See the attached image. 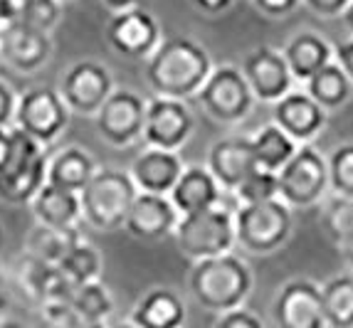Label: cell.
<instances>
[{
	"instance_id": "19",
	"label": "cell",
	"mask_w": 353,
	"mask_h": 328,
	"mask_svg": "<svg viewBox=\"0 0 353 328\" xmlns=\"http://www.w3.org/2000/svg\"><path fill=\"white\" fill-rule=\"evenodd\" d=\"M183 170V161L176 151L148 146L143 153H139L131 163L129 176L134 181L136 190L141 193H159L168 195L176 185L178 176Z\"/></svg>"
},
{
	"instance_id": "12",
	"label": "cell",
	"mask_w": 353,
	"mask_h": 328,
	"mask_svg": "<svg viewBox=\"0 0 353 328\" xmlns=\"http://www.w3.org/2000/svg\"><path fill=\"white\" fill-rule=\"evenodd\" d=\"M106 40L119 54L131 59H143L161 42V28L151 12L143 8H126L114 12L106 25Z\"/></svg>"
},
{
	"instance_id": "31",
	"label": "cell",
	"mask_w": 353,
	"mask_h": 328,
	"mask_svg": "<svg viewBox=\"0 0 353 328\" xmlns=\"http://www.w3.org/2000/svg\"><path fill=\"white\" fill-rule=\"evenodd\" d=\"M54 267H57L74 287H79V284H84V281L99 279L101 254L97 252L94 245H89V242H84L82 237H79V240H77L74 245L57 259Z\"/></svg>"
},
{
	"instance_id": "4",
	"label": "cell",
	"mask_w": 353,
	"mask_h": 328,
	"mask_svg": "<svg viewBox=\"0 0 353 328\" xmlns=\"http://www.w3.org/2000/svg\"><path fill=\"white\" fill-rule=\"evenodd\" d=\"M136 185L129 173L117 168H104L79 190V205H82V220L89 227L99 232H112L124 225L126 212L136 198Z\"/></svg>"
},
{
	"instance_id": "33",
	"label": "cell",
	"mask_w": 353,
	"mask_h": 328,
	"mask_svg": "<svg viewBox=\"0 0 353 328\" xmlns=\"http://www.w3.org/2000/svg\"><path fill=\"white\" fill-rule=\"evenodd\" d=\"M62 20V0H20L18 23L37 32H52Z\"/></svg>"
},
{
	"instance_id": "28",
	"label": "cell",
	"mask_w": 353,
	"mask_h": 328,
	"mask_svg": "<svg viewBox=\"0 0 353 328\" xmlns=\"http://www.w3.org/2000/svg\"><path fill=\"white\" fill-rule=\"evenodd\" d=\"M70 304L77 311V316L82 318V323L97 326V323H104L106 318L112 316L114 296L99 279H92L74 287V291L70 296Z\"/></svg>"
},
{
	"instance_id": "14",
	"label": "cell",
	"mask_w": 353,
	"mask_h": 328,
	"mask_svg": "<svg viewBox=\"0 0 353 328\" xmlns=\"http://www.w3.org/2000/svg\"><path fill=\"white\" fill-rule=\"evenodd\" d=\"M274 321L282 328H324L321 289L306 279L284 284L274 301Z\"/></svg>"
},
{
	"instance_id": "36",
	"label": "cell",
	"mask_w": 353,
	"mask_h": 328,
	"mask_svg": "<svg viewBox=\"0 0 353 328\" xmlns=\"http://www.w3.org/2000/svg\"><path fill=\"white\" fill-rule=\"evenodd\" d=\"M326 229H329L334 245L351 240L353 237V198H339L334 200L326 210Z\"/></svg>"
},
{
	"instance_id": "39",
	"label": "cell",
	"mask_w": 353,
	"mask_h": 328,
	"mask_svg": "<svg viewBox=\"0 0 353 328\" xmlns=\"http://www.w3.org/2000/svg\"><path fill=\"white\" fill-rule=\"evenodd\" d=\"M15 92L10 89V84L0 76V126H10L12 116H15Z\"/></svg>"
},
{
	"instance_id": "30",
	"label": "cell",
	"mask_w": 353,
	"mask_h": 328,
	"mask_svg": "<svg viewBox=\"0 0 353 328\" xmlns=\"http://www.w3.org/2000/svg\"><path fill=\"white\" fill-rule=\"evenodd\" d=\"M54 264L45 262V259L35 257L25 249V254H20L10 267L12 284L18 287V291L23 294L25 299L32 301L35 306L42 304V294H45V284H48V276L52 271Z\"/></svg>"
},
{
	"instance_id": "40",
	"label": "cell",
	"mask_w": 353,
	"mask_h": 328,
	"mask_svg": "<svg viewBox=\"0 0 353 328\" xmlns=\"http://www.w3.org/2000/svg\"><path fill=\"white\" fill-rule=\"evenodd\" d=\"M252 3L265 15H272V18H284V15L294 12L301 6V0H252Z\"/></svg>"
},
{
	"instance_id": "43",
	"label": "cell",
	"mask_w": 353,
	"mask_h": 328,
	"mask_svg": "<svg viewBox=\"0 0 353 328\" xmlns=\"http://www.w3.org/2000/svg\"><path fill=\"white\" fill-rule=\"evenodd\" d=\"M336 54V62L341 67L343 72L348 74V79L353 82V40H346V42H339L334 50Z\"/></svg>"
},
{
	"instance_id": "8",
	"label": "cell",
	"mask_w": 353,
	"mask_h": 328,
	"mask_svg": "<svg viewBox=\"0 0 353 328\" xmlns=\"http://www.w3.org/2000/svg\"><path fill=\"white\" fill-rule=\"evenodd\" d=\"M70 109H67L65 99L59 96L57 89L50 87H37L30 89L15 101V116L12 123L30 134L37 143L48 146L52 141L62 136V131L70 123Z\"/></svg>"
},
{
	"instance_id": "26",
	"label": "cell",
	"mask_w": 353,
	"mask_h": 328,
	"mask_svg": "<svg viewBox=\"0 0 353 328\" xmlns=\"http://www.w3.org/2000/svg\"><path fill=\"white\" fill-rule=\"evenodd\" d=\"M48 181V156L40 153L23 168L0 176V198L12 205H25Z\"/></svg>"
},
{
	"instance_id": "34",
	"label": "cell",
	"mask_w": 353,
	"mask_h": 328,
	"mask_svg": "<svg viewBox=\"0 0 353 328\" xmlns=\"http://www.w3.org/2000/svg\"><path fill=\"white\" fill-rule=\"evenodd\" d=\"M232 198L237 200V205H242V203H262V200L279 198L277 173L254 168L252 173L232 190Z\"/></svg>"
},
{
	"instance_id": "3",
	"label": "cell",
	"mask_w": 353,
	"mask_h": 328,
	"mask_svg": "<svg viewBox=\"0 0 353 328\" xmlns=\"http://www.w3.org/2000/svg\"><path fill=\"white\" fill-rule=\"evenodd\" d=\"M235 207L228 205L223 198L218 205L178 217L173 234L181 252L193 262L230 252V247L235 245Z\"/></svg>"
},
{
	"instance_id": "37",
	"label": "cell",
	"mask_w": 353,
	"mask_h": 328,
	"mask_svg": "<svg viewBox=\"0 0 353 328\" xmlns=\"http://www.w3.org/2000/svg\"><path fill=\"white\" fill-rule=\"evenodd\" d=\"M40 316L48 326L54 328H74L84 326L82 318L77 316V311L72 309L70 299H57V301H42L40 304Z\"/></svg>"
},
{
	"instance_id": "42",
	"label": "cell",
	"mask_w": 353,
	"mask_h": 328,
	"mask_svg": "<svg viewBox=\"0 0 353 328\" xmlns=\"http://www.w3.org/2000/svg\"><path fill=\"white\" fill-rule=\"evenodd\" d=\"M18 25V3L15 0H0V40Z\"/></svg>"
},
{
	"instance_id": "21",
	"label": "cell",
	"mask_w": 353,
	"mask_h": 328,
	"mask_svg": "<svg viewBox=\"0 0 353 328\" xmlns=\"http://www.w3.org/2000/svg\"><path fill=\"white\" fill-rule=\"evenodd\" d=\"M28 205L32 210V215H35L37 225H45V227L67 229V227H77L79 220H82L79 193L57 187L48 181L32 195V200H30Z\"/></svg>"
},
{
	"instance_id": "25",
	"label": "cell",
	"mask_w": 353,
	"mask_h": 328,
	"mask_svg": "<svg viewBox=\"0 0 353 328\" xmlns=\"http://www.w3.org/2000/svg\"><path fill=\"white\" fill-rule=\"evenodd\" d=\"M304 92L316 101L321 109L331 112V109H339L351 99V79H348L346 72L339 67V62H326L321 70L314 72L309 79H306Z\"/></svg>"
},
{
	"instance_id": "29",
	"label": "cell",
	"mask_w": 353,
	"mask_h": 328,
	"mask_svg": "<svg viewBox=\"0 0 353 328\" xmlns=\"http://www.w3.org/2000/svg\"><path fill=\"white\" fill-rule=\"evenodd\" d=\"M321 309H324L326 326H353V276L343 274L326 281L324 287H321Z\"/></svg>"
},
{
	"instance_id": "22",
	"label": "cell",
	"mask_w": 353,
	"mask_h": 328,
	"mask_svg": "<svg viewBox=\"0 0 353 328\" xmlns=\"http://www.w3.org/2000/svg\"><path fill=\"white\" fill-rule=\"evenodd\" d=\"M185 321V306L171 289H151L136 301L131 323L143 328H176Z\"/></svg>"
},
{
	"instance_id": "38",
	"label": "cell",
	"mask_w": 353,
	"mask_h": 328,
	"mask_svg": "<svg viewBox=\"0 0 353 328\" xmlns=\"http://www.w3.org/2000/svg\"><path fill=\"white\" fill-rule=\"evenodd\" d=\"M215 323H218L220 328H259L262 326V321H259L254 314H250L248 309H240V306H235V309H230V311H223Z\"/></svg>"
},
{
	"instance_id": "35",
	"label": "cell",
	"mask_w": 353,
	"mask_h": 328,
	"mask_svg": "<svg viewBox=\"0 0 353 328\" xmlns=\"http://www.w3.org/2000/svg\"><path fill=\"white\" fill-rule=\"evenodd\" d=\"M326 168H329L331 190L343 198H353V143H343L336 148Z\"/></svg>"
},
{
	"instance_id": "45",
	"label": "cell",
	"mask_w": 353,
	"mask_h": 328,
	"mask_svg": "<svg viewBox=\"0 0 353 328\" xmlns=\"http://www.w3.org/2000/svg\"><path fill=\"white\" fill-rule=\"evenodd\" d=\"M10 126H0V173H3V168L8 163V156H10Z\"/></svg>"
},
{
	"instance_id": "15",
	"label": "cell",
	"mask_w": 353,
	"mask_h": 328,
	"mask_svg": "<svg viewBox=\"0 0 353 328\" xmlns=\"http://www.w3.org/2000/svg\"><path fill=\"white\" fill-rule=\"evenodd\" d=\"M242 74L248 79L252 96L259 101H277L292 89V72L282 52L272 47H257L242 65Z\"/></svg>"
},
{
	"instance_id": "23",
	"label": "cell",
	"mask_w": 353,
	"mask_h": 328,
	"mask_svg": "<svg viewBox=\"0 0 353 328\" xmlns=\"http://www.w3.org/2000/svg\"><path fill=\"white\" fill-rule=\"evenodd\" d=\"M282 54L287 59L292 76L299 79V82H306L314 72L321 70L326 62L334 59L331 45L324 37H319L316 32H299L296 37H292L289 45L282 50Z\"/></svg>"
},
{
	"instance_id": "20",
	"label": "cell",
	"mask_w": 353,
	"mask_h": 328,
	"mask_svg": "<svg viewBox=\"0 0 353 328\" xmlns=\"http://www.w3.org/2000/svg\"><path fill=\"white\" fill-rule=\"evenodd\" d=\"M168 198L176 205V210L185 215V212L218 205L225 198V190L208 168H203V165H188L185 168L183 165L181 176H178L176 185L171 187Z\"/></svg>"
},
{
	"instance_id": "6",
	"label": "cell",
	"mask_w": 353,
	"mask_h": 328,
	"mask_svg": "<svg viewBox=\"0 0 353 328\" xmlns=\"http://www.w3.org/2000/svg\"><path fill=\"white\" fill-rule=\"evenodd\" d=\"M279 198L289 207H309L321 200L329 187V168L324 156L312 146H296L289 161L277 170Z\"/></svg>"
},
{
	"instance_id": "11",
	"label": "cell",
	"mask_w": 353,
	"mask_h": 328,
	"mask_svg": "<svg viewBox=\"0 0 353 328\" xmlns=\"http://www.w3.org/2000/svg\"><path fill=\"white\" fill-rule=\"evenodd\" d=\"M143 114L146 101L129 89H112V94L94 114L99 136L112 146H129L136 139H141Z\"/></svg>"
},
{
	"instance_id": "44",
	"label": "cell",
	"mask_w": 353,
	"mask_h": 328,
	"mask_svg": "<svg viewBox=\"0 0 353 328\" xmlns=\"http://www.w3.org/2000/svg\"><path fill=\"white\" fill-rule=\"evenodd\" d=\"M195 8H201L203 12H210V15H218V12L228 10L235 0H190Z\"/></svg>"
},
{
	"instance_id": "16",
	"label": "cell",
	"mask_w": 353,
	"mask_h": 328,
	"mask_svg": "<svg viewBox=\"0 0 353 328\" xmlns=\"http://www.w3.org/2000/svg\"><path fill=\"white\" fill-rule=\"evenodd\" d=\"M257 168L252 151V139L245 136H230L220 139L210 146L208 153V170L220 183L225 193H232L245 178Z\"/></svg>"
},
{
	"instance_id": "13",
	"label": "cell",
	"mask_w": 353,
	"mask_h": 328,
	"mask_svg": "<svg viewBox=\"0 0 353 328\" xmlns=\"http://www.w3.org/2000/svg\"><path fill=\"white\" fill-rule=\"evenodd\" d=\"M181 212L176 210V205L171 203L168 195L159 193H136L134 203H131L129 212H126V220L121 227L136 237V240L143 242H156L163 240L168 234H173L176 223Z\"/></svg>"
},
{
	"instance_id": "17",
	"label": "cell",
	"mask_w": 353,
	"mask_h": 328,
	"mask_svg": "<svg viewBox=\"0 0 353 328\" xmlns=\"http://www.w3.org/2000/svg\"><path fill=\"white\" fill-rule=\"evenodd\" d=\"M50 57H52V40L48 32H37L20 23L0 40V62H6L20 74L40 72L50 62Z\"/></svg>"
},
{
	"instance_id": "47",
	"label": "cell",
	"mask_w": 353,
	"mask_h": 328,
	"mask_svg": "<svg viewBox=\"0 0 353 328\" xmlns=\"http://www.w3.org/2000/svg\"><path fill=\"white\" fill-rule=\"evenodd\" d=\"M336 247H339V252L343 254V259H346L348 264H353V237L346 242H341V245H336Z\"/></svg>"
},
{
	"instance_id": "46",
	"label": "cell",
	"mask_w": 353,
	"mask_h": 328,
	"mask_svg": "<svg viewBox=\"0 0 353 328\" xmlns=\"http://www.w3.org/2000/svg\"><path fill=\"white\" fill-rule=\"evenodd\" d=\"M104 8H109L112 12H119V10H126V8H136L141 6V0H101Z\"/></svg>"
},
{
	"instance_id": "9",
	"label": "cell",
	"mask_w": 353,
	"mask_h": 328,
	"mask_svg": "<svg viewBox=\"0 0 353 328\" xmlns=\"http://www.w3.org/2000/svg\"><path fill=\"white\" fill-rule=\"evenodd\" d=\"M193 126H195L193 114H190L188 106L183 104V99L156 94L151 101H146L143 131H141L146 146L178 151L190 139Z\"/></svg>"
},
{
	"instance_id": "27",
	"label": "cell",
	"mask_w": 353,
	"mask_h": 328,
	"mask_svg": "<svg viewBox=\"0 0 353 328\" xmlns=\"http://www.w3.org/2000/svg\"><path fill=\"white\" fill-rule=\"evenodd\" d=\"M296 146L299 143L289 134H284L277 123H267L265 129L252 139V151H254V161H257V168L277 173L289 161V156L296 151Z\"/></svg>"
},
{
	"instance_id": "7",
	"label": "cell",
	"mask_w": 353,
	"mask_h": 328,
	"mask_svg": "<svg viewBox=\"0 0 353 328\" xmlns=\"http://www.w3.org/2000/svg\"><path fill=\"white\" fill-rule=\"evenodd\" d=\"M198 101L215 121L235 123L245 119L252 109V89L242 70L232 65H223L218 70H210L203 87L195 92Z\"/></svg>"
},
{
	"instance_id": "51",
	"label": "cell",
	"mask_w": 353,
	"mask_h": 328,
	"mask_svg": "<svg viewBox=\"0 0 353 328\" xmlns=\"http://www.w3.org/2000/svg\"><path fill=\"white\" fill-rule=\"evenodd\" d=\"M62 3H65V0H62Z\"/></svg>"
},
{
	"instance_id": "41",
	"label": "cell",
	"mask_w": 353,
	"mask_h": 328,
	"mask_svg": "<svg viewBox=\"0 0 353 328\" xmlns=\"http://www.w3.org/2000/svg\"><path fill=\"white\" fill-rule=\"evenodd\" d=\"M306 8L321 18H336V15H341L346 10V6L351 0H301Z\"/></svg>"
},
{
	"instance_id": "49",
	"label": "cell",
	"mask_w": 353,
	"mask_h": 328,
	"mask_svg": "<svg viewBox=\"0 0 353 328\" xmlns=\"http://www.w3.org/2000/svg\"><path fill=\"white\" fill-rule=\"evenodd\" d=\"M6 306H8V296H6V291H3V287H0V316H3Z\"/></svg>"
},
{
	"instance_id": "2",
	"label": "cell",
	"mask_w": 353,
	"mask_h": 328,
	"mask_svg": "<svg viewBox=\"0 0 353 328\" xmlns=\"http://www.w3.org/2000/svg\"><path fill=\"white\" fill-rule=\"evenodd\" d=\"M190 294L208 311H223L242 306L252 289V274L248 264L230 252L198 259L190 271Z\"/></svg>"
},
{
	"instance_id": "10",
	"label": "cell",
	"mask_w": 353,
	"mask_h": 328,
	"mask_svg": "<svg viewBox=\"0 0 353 328\" xmlns=\"http://www.w3.org/2000/svg\"><path fill=\"white\" fill-rule=\"evenodd\" d=\"M112 89L114 79L109 70L94 59H82L65 72L57 92L72 114L94 116L106 96L112 94Z\"/></svg>"
},
{
	"instance_id": "5",
	"label": "cell",
	"mask_w": 353,
	"mask_h": 328,
	"mask_svg": "<svg viewBox=\"0 0 353 328\" xmlns=\"http://www.w3.org/2000/svg\"><path fill=\"white\" fill-rule=\"evenodd\" d=\"M292 234V210L282 198L235 207V242L252 254H270Z\"/></svg>"
},
{
	"instance_id": "24",
	"label": "cell",
	"mask_w": 353,
	"mask_h": 328,
	"mask_svg": "<svg viewBox=\"0 0 353 328\" xmlns=\"http://www.w3.org/2000/svg\"><path fill=\"white\" fill-rule=\"evenodd\" d=\"M94 173H97L94 158L79 146H67L54 153L52 158H48V183H52L57 187H65V190L79 193Z\"/></svg>"
},
{
	"instance_id": "32",
	"label": "cell",
	"mask_w": 353,
	"mask_h": 328,
	"mask_svg": "<svg viewBox=\"0 0 353 328\" xmlns=\"http://www.w3.org/2000/svg\"><path fill=\"white\" fill-rule=\"evenodd\" d=\"M82 234L77 227L57 229V227H45V225H37L32 229V234L28 237V252L35 254V257L45 259L50 264H57V259L79 240Z\"/></svg>"
},
{
	"instance_id": "48",
	"label": "cell",
	"mask_w": 353,
	"mask_h": 328,
	"mask_svg": "<svg viewBox=\"0 0 353 328\" xmlns=\"http://www.w3.org/2000/svg\"><path fill=\"white\" fill-rule=\"evenodd\" d=\"M341 15H343V23H346V25H348V30H351V32H353V0H351V3H348L346 10H343Z\"/></svg>"
},
{
	"instance_id": "18",
	"label": "cell",
	"mask_w": 353,
	"mask_h": 328,
	"mask_svg": "<svg viewBox=\"0 0 353 328\" xmlns=\"http://www.w3.org/2000/svg\"><path fill=\"white\" fill-rule=\"evenodd\" d=\"M274 123L296 143L312 141L326 123V109L316 104L306 92H292L274 101Z\"/></svg>"
},
{
	"instance_id": "1",
	"label": "cell",
	"mask_w": 353,
	"mask_h": 328,
	"mask_svg": "<svg viewBox=\"0 0 353 328\" xmlns=\"http://www.w3.org/2000/svg\"><path fill=\"white\" fill-rule=\"evenodd\" d=\"M212 65L205 47L188 37H171L156 45L146 62V79L161 96L188 99L210 74Z\"/></svg>"
},
{
	"instance_id": "50",
	"label": "cell",
	"mask_w": 353,
	"mask_h": 328,
	"mask_svg": "<svg viewBox=\"0 0 353 328\" xmlns=\"http://www.w3.org/2000/svg\"><path fill=\"white\" fill-rule=\"evenodd\" d=\"M15 3H20V0H15Z\"/></svg>"
}]
</instances>
